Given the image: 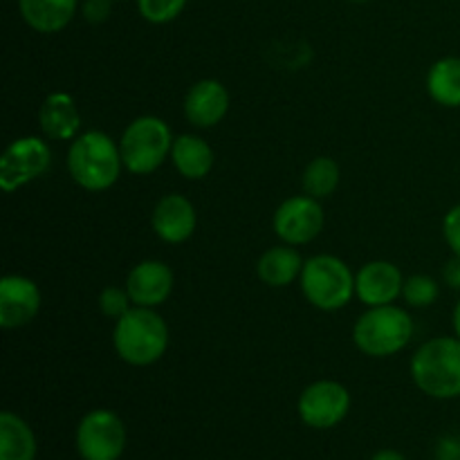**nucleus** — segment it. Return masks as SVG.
<instances>
[{"label": "nucleus", "instance_id": "nucleus-1", "mask_svg": "<svg viewBox=\"0 0 460 460\" xmlns=\"http://www.w3.org/2000/svg\"><path fill=\"white\" fill-rule=\"evenodd\" d=\"M124 160L119 144L102 130L76 135L67 151V171L72 180L85 191H106L119 180Z\"/></svg>", "mask_w": 460, "mask_h": 460}, {"label": "nucleus", "instance_id": "nucleus-2", "mask_svg": "<svg viewBox=\"0 0 460 460\" xmlns=\"http://www.w3.org/2000/svg\"><path fill=\"white\" fill-rule=\"evenodd\" d=\"M112 346L130 367H151L169 349V326L155 308L133 305L115 322Z\"/></svg>", "mask_w": 460, "mask_h": 460}, {"label": "nucleus", "instance_id": "nucleus-3", "mask_svg": "<svg viewBox=\"0 0 460 460\" xmlns=\"http://www.w3.org/2000/svg\"><path fill=\"white\" fill-rule=\"evenodd\" d=\"M411 380L436 400L460 398V340L434 337L411 358Z\"/></svg>", "mask_w": 460, "mask_h": 460}, {"label": "nucleus", "instance_id": "nucleus-4", "mask_svg": "<svg viewBox=\"0 0 460 460\" xmlns=\"http://www.w3.org/2000/svg\"><path fill=\"white\" fill-rule=\"evenodd\" d=\"M413 337V319L398 305L368 308L353 326V341L368 358H391L409 346Z\"/></svg>", "mask_w": 460, "mask_h": 460}, {"label": "nucleus", "instance_id": "nucleus-5", "mask_svg": "<svg viewBox=\"0 0 460 460\" xmlns=\"http://www.w3.org/2000/svg\"><path fill=\"white\" fill-rule=\"evenodd\" d=\"M305 301L323 313H332L350 304L355 296V274L332 254L310 256L299 277Z\"/></svg>", "mask_w": 460, "mask_h": 460}, {"label": "nucleus", "instance_id": "nucleus-6", "mask_svg": "<svg viewBox=\"0 0 460 460\" xmlns=\"http://www.w3.org/2000/svg\"><path fill=\"white\" fill-rule=\"evenodd\" d=\"M173 133L160 117L144 115L126 126L119 139L124 169L133 175H148L164 164L173 148Z\"/></svg>", "mask_w": 460, "mask_h": 460}, {"label": "nucleus", "instance_id": "nucleus-7", "mask_svg": "<svg viewBox=\"0 0 460 460\" xmlns=\"http://www.w3.org/2000/svg\"><path fill=\"white\" fill-rule=\"evenodd\" d=\"M52 166V151L48 142L34 135L13 139L0 157V189L13 193L16 189L43 178Z\"/></svg>", "mask_w": 460, "mask_h": 460}, {"label": "nucleus", "instance_id": "nucleus-8", "mask_svg": "<svg viewBox=\"0 0 460 460\" xmlns=\"http://www.w3.org/2000/svg\"><path fill=\"white\" fill-rule=\"evenodd\" d=\"M126 449V427L115 411L94 409L76 427V452L84 460H119Z\"/></svg>", "mask_w": 460, "mask_h": 460}, {"label": "nucleus", "instance_id": "nucleus-9", "mask_svg": "<svg viewBox=\"0 0 460 460\" xmlns=\"http://www.w3.org/2000/svg\"><path fill=\"white\" fill-rule=\"evenodd\" d=\"M296 411L304 425L313 429H332L349 416L350 394L340 382L319 380L305 386L296 402Z\"/></svg>", "mask_w": 460, "mask_h": 460}, {"label": "nucleus", "instance_id": "nucleus-10", "mask_svg": "<svg viewBox=\"0 0 460 460\" xmlns=\"http://www.w3.org/2000/svg\"><path fill=\"white\" fill-rule=\"evenodd\" d=\"M326 216H323L322 202L317 198L308 196H292L279 205L274 211L272 227L277 236L281 238L286 245H305V243L314 241L322 234Z\"/></svg>", "mask_w": 460, "mask_h": 460}, {"label": "nucleus", "instance_id": "nucleus-11", "mask_svg": "<svg viewBox=\"0 0 460 460\" xmlns=\"http://www.w3.org/2000/svg\"><path fill=\"white\" fill-rule=\"evenodd\" d=\"M40 310V290L31 279L7 274L0 281V326L12 331L36 319Z\"/></svg>", "mask_w": 460, "mask_h": 460}, {"label": "nucleus", "instance_id": "nucleus-12", "mask_svg": "<svg viewBox=\"0 0 460 460\" xmlns=\"http://www.w3.org/2000/svg\"><path fill=\"white\" fill-rule=\"evenodd\" d=\"M404 277L389 261H371L355 274V296L368 308L389 305L402 295Z\"/></svg>", "mask_w": 460, "mask_h": 460}, {"label": "nucleus", "instance_id": "nucleus-13", "mask_svg": "<svg viewBox=\"0 0 460 460\" xmlns=\"http://www.w3.org/2000/svg\"><path fill=\"white\" fill-rule=\"evenodd\" d=\"M151 223L157 238L171 243V245H180V243L189 241L196 232V207L191 205L189 198L180 196V193H166L157 200Z\"/></svg>", "mask_w": 460, "mask_h": 460}, {"label": "nucleus", "instance_id": "nucleus-14", "mask_svg": "<svg viewBox=\"0 0 460 460\" xmlns=\"http://www.w3.org/2000/svg\"><path fill=\"white\" fill-rule=\"evenodd\" d=\"M126 290H128L133 305L142 308H157L164 304L173 290V272L162 261H142L135 265L126 279Z\"/></svg>", "mask_w": 460, "mask_h": 460}, {"label": "nucleus", "instance_id": "nucleus-15", "mask_svg": "<svg viewBox=\"0 0 460 460\" xmlns=\"http://www.w3.org/2000/svg\"><path fill=\"white\" fill-rule=\"evenodd\" d=\"M229 111V93L220 81L202 79L189 88L184 97V115L198 128L220 124Z\"/></svg>", "mask_w": 460, "mask_h": 460}, {"label": "nucleus", "instance_id": "nucleus-16", "mask_svg": "<svg viewBox=\"0 0 460 460\" xmlns=\"http://www.w3.org/2000/svg\"><path fill=\"white\" fill-rule=\"evenodd\" d=\"M39 124L45 137L58 139V142L75 139L81 126V115L76 111L75 97L67 93L48 94L39 108Z\"/></svg>", "mask_w": 460, "mask_h": 460}, {"label": "nucleus", "instance_id": "nucleus-17", "mask_svg": "<svg viewBox=\"0 0 460 460\" xmlns=\"http://www.w3.org/2000/svg\"><path fill=\"white\" fill-rule=\"evenodd\" d=\"M79 0H18V9L27 25L39 34L63 31L75 18Z\"/></svg>", "mask_w": 460, "mask_h": 460}, {"label": "nucleus", "instance_id": "nucleus-18", "mask_svg": "<svg viewBox=\"0 0 460 460\" xmlns=\"http://www.w3.org/2000/svg\"><path fill=\"white\" fill-rule=\"evenodd\" d=\"M171 162L178 169V173L187 180H202L214 169V148L202 137L191 133H184L173 139L171 148Z\"/></svg>", "mask_w": 460, "mask_h": 460}, {"label": "nucleus", "instance_id": "nucleus-19", "mask_svg": "<svg viewBox=\"0 0 460 460\" xmlns=\"http://www.w3.org/2000/svg\"><path fill=\"white\" fill-rule=\"evenodd\" d=\"M304 263L305 261L301 259L295 245H286L283 243V245L270 247L268 252H263V256L256 263V274H259V279L265 286L286 288L290 283L299 281Z\"/></svg>", "mask_w": 460, "mask_h": 460}, {"label": "nucleus", "instance_id": "nucleus-20", "mask_svg": "<svg viewBox=\"0 0 460 460\" xmlns=\"http://www.w3.org/2000/svg\"><path fill=\"white\" fill-rule=\"evenodd\" d=\"M39 445L31 427L12 411L0 413V460H34Z\"/></svg>", "mask_w": 460, "mask_h": 460}, {"label": "nucleus", "instance_id": "nucleus-21", "mask_svg": "<svg viewBox=\"0 0 460 460\" xmlns=\"http://www.w3.org/2000/svg\"><path fill=\"white\" fill-rule=\"evenodd\" d=\"M427 93L445 108H460V57H445L427 75Z\"/></svg>", "mask_w": 460, "mask_h": 460}, {"label": "nucleus", "instance_id": "nucleus-22", "mask_svg": "<svg viewBox=\"0 0 460 460\" xmlns=\"http://www.w3.org/2000/svg\"><path fill=\"white\" fill-rule=\"evenodd\" d=\"M340 164H337L332 157H314V160L305 166L301 184H304V191L308 193V196L323 200V198L335 193V189L340 187Z\"/></svg>", "mask_w": 460, "mask_h": 460}, {"label": "nucleus", "instance_id": "nucleus-23", "mask_svg": "<svg viewBox=\"0 0 460 460\" xmlns=\"http://www.w3.org/2000/svg\"><path fill=\"white\" fill-rule=\"evenodd\" d=\"M440 288L427 274H413V277L404 279L402 286V296L409 305L413 308H427V305H434L438 301Z\"/></svg>", "mask_w": 460, "mask_h": 460}, {"label": "nucleus", "instance_id": "nucleus-24", "mask_svg": "<svg viewBox=\"0 0 460 460\" xmlns=\"http://www.w3.org/2000/svg\"><path fill=\"white\" fill-rule=\"evenodd\" d=\"M189 0H137V9L144 21L153 25H164L175 21L184 12Z\"/></svg>", "mask_w": 460, "mask_h": 460}, {"label": "nucleus", "instance_id": "nucleus-25", "mask_svg": "<svg viewBox=\"0 0 460 460\" xmlns=\"http://www.w3.org/2000/svg\"><path fill=\"white\" fill-rule=\"evenodd\" d=\"M130 308H133V299H130L126 288L108 286L103 288L102 295H99V310H102L106 317L115 319V322L119 317H124Z\"/></svg>", "mask_w": 460, "mask_h": 460}, {"label": "nucleus", "instance_id": "nucleus-26", "mask_svg": "<svg viewBox=\"0 0 460 460\" xmlns=\"http://www.w3.org/2000/svg\"><path fill=\"white\" fill-rule=\"evenodd\" d=\"M443 236L454 256H460V205L452 207L443 220Z\"/></svg>", "mask_w": 460, "mask_h": 460}, {"label": "nucleus", "instance_id": "nucleus-27", "mask_svg": "<svg viewBox=\"0 0 460 460\" xmlns=\"http://www.w3.org/2000/svg\"><path fill=\"white\" fill-rule=\"evenodd\" d=\"M111 3L112 0H84V4H81V13H84V18L88 22L99 25V22H103L108 16H111Z\"/></svg>", "mask_w": 460, "mask_h": 460}, {"label": "nucleus", "instance_id": "nucleus-28", "mask_svg": "<svg viewBox=\"0 0 460 460\" xmlns=\"http://www.w3.org/2000/svg\"><path fill=\"white\" fill-rule=\"evenodd\" d=\"M436 460H460V434L443 436L436 445Z\"/></svg>", "mask_w": 460, "mask_h": 460}, {"label": "nucleus", "instance_id": "nucleus-29", "mask_svg": "<svg viewBox=\"0 0 460 460\" xmlns=\"http://www.w3.org/2000/svg\"><path fill=\"white\" fill-rule=\"evenodd\" d=\"M443 279L449 288H454V290L460 292V256H454L449 263H445Z\"/></svg>", "mask_w": 460, "mask_h": 460}, {"label": "nucleus", "instance_id": "nucleus-30", "mask_svg": "<svg viewBox=\"0 0 460 460\" xmlns=\"http://www.w3.org/2000/svg\"><path fill=\"white\" fill-rule=\"evenodd\" d=\"M371 460H407V456L400 452H395V449H380V452L373 454Z\"/></svg>", "mask_w": 460, "mask_h": 460}, {"label": "nucleus", "instance_id": "nucleus-31", "mask_svg": "<svg viewBox=\"0 0 460 460\" xmlns=\"http://www.w3.org/2000/svg\"><path fill=\"white\" fill-rule=\"evenodd\" d=\"M454 332H456V337L460 340V301L456 304V308H454Z\"/></svg>", "mask_w": 460, "mask_h": 460}, {"label": "nucleus", "instance_id": "nucleus-32", "mask_svg": "<svg viewBox=\"0 0 460 460\" xmlns=\"http://www.w3.org/2000/svg\"><path fill=\"white\" fill-rule=\"evenodd\" d=\"M349 3H355V4H364V3H368V0H349Z\"/></svg>", "mask_w": 460, "mask_h": 460}, {"label": "nucleus", "instance_id": "nucleus-33", "mask_svg": "<svg viewBox=\"0 0 460 460\" xmlns=\"http://www.w3.org/2000/svg\"><path fill=\"white\" fill-rule=\"evenodd\" d=\"M112 3H115V0H112Z\"/></svg>", "mask_w": 460, "mask_h": 460}]
</instances>
